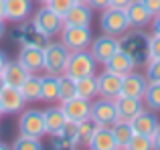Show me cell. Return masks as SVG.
<instances>
[{"label": "cell", "mask_w": 160, "mask_h": 150, "mask_svg": "<svg viewBox=\"0 0 160 150\" xmlns=\"http://www.w3.org/2000/svg\"><path fill=\"white\" fill-rule=\"evenodd\" d=\"M4 32H6V20H2V18H0V39L4 37Z\"/></svg>", "instance_id": "41"}, {"label": "cell", "mask_w": 160, "mask_h": 150, "mask_svg": "<svg viewBox=\"0 0 160 150\" xmlns=\"http://www.w3.org/2000/svg\"><path fill=\"white\" fill-rule=\"evenodd\" d=\"M144 106L152 112H160V83H148L142 98Z\"/></svg>", "instance_id": "28"}, {"label": "cell", "mask_w": 160, "mask_h": 150, "mask_svg": "<svg viewBox=\"0 0 160 150\" xmlns=\"http://www.w3.org/2000/svg\"><path fill=\"white\" fill-rule=\"evenodd\" d=\"M150 27H152V32H154V35H160V12L152 16V20H150Z\"/></svg>", "instance_id": "38"}, {"label": "cell", "mask_w": 160, "mask_h": 150, "mask_svg": "<svg viewBox=\"0 0 160 150\" xmlns=\"http://www.w3.org/2000/svg\"><path fill=\"white\" fill-rule=\"evenodd\" d=\"M14 150H43L45 144L41 142V138H31V136H22L18 134V138L10 144Z\"/></svg>", "instance_id": "29"}, {"label": "cell", "mask_w": 160, "mask_h": 150, "mask_svg": "<svg viewBox=\"0 0 160 150\" xmlns=\"http://www.w3.org/2000/svg\"><path fill=\"white\" fill-rule=\"evenodd\" d=\"M98 77V95L108 99H116L122 93V75L113 73L109 69H103L102 73L95 75Z\"/></svg>", "instance_id": "10"}, {"label": "cell", "mask_w": 160, "mask_h": 150, "mask_svg": "<svg viewBox=\"0 0 160 150\" xmlns=\"http://www.w3.org/2000/svg\"><path fill=\"white\" fill-rule=\"evenodd\" d=\"M2 116H4V110H2V106H0V118H2Z\"/></svg>", "instance_id": "44"}, {"label": "cell", "mask_w": 160, "mask_h": 150, "mask_svg": "<svg viewBox=\"0 0 160 150\" xmlns=\"http://www.w3.org/2000/svg\"><path fill=\"white\" fill-rule=\"evenodd\" d=\"M32 14V0H4V20L20 24Z\"/></svg>", "instance_id": "12"}, {"label": "cell", "mask_w": 160, "mask_h": 150, "mask_svg": "<svg viewBox=\"0 0 160 150\" xmlns=\"http://www.w3.org/2000/svg\"><path fill=\"white\" fill-rule=\"evenodd\" d=\"M43 120H45V134L47 136H57L67 122L61 106H55V103H51V108H47L43 112Z\"/></svg>", "instance_id": "20"}, {"label": "cell", "mask_w": 160, "mask_h": 150, "mask_svg": "<svg viewBox=\"0 0 160 150\" xmlns=\"http://www.w3.org/2000/svg\"><path fill=\"white\" fill-rule=\"evenodd\" d=\"M75 87H77V95L83 99H95L98 98V77L95 73L85 75V77H77L75 79Z\"/></svg>", "instance_id": "25"}, {"label": "cell", "mask_w": 160, "mask_h": 150, "mask_svg": "<svg viewBox=\"0 0 160 150\" xmlns=\"http://www.w3.org/2000/svg\"><path fill=\"white\" fill-rule=\"evenodd\" d=\"M0 18L4 20V0H0Z\"/></svg>", "instance_id": "42"}, {"label": "cell", "mask_w": 160, "mask_h": 150, "mask_svg": "<svg viewBox=\"0 0 160 150\" xmlns=\"http://www.w3.org/2000/svg\"><path fill=\"white\" fill-rule=\"evenodd\" d=\"M124 12H126V18L130 22V28H144L150 24L152 20V12L140 2V0H132L128 6H124Z\"/></svg>", "instance_id": "16"}, {"label": "cell", "mask_w": 160, "mask_h": 150, "mask_svg": "<svg viewBox=\"0 0 160 150\" xmlns=\"http://www.w3.org/2000/svg\"><path fill=\"white\" fill-rule=\"evenodd\" d=\"M136 65H138L136 57H134L128 49H124V47H120L106 61V69H109V71H113V73H120V75H126V73L134 71Z\"/></svg>", "instance_id": "14"}, {"label": "cell", "mask_w": 160, "mask_h": 150, "mask_svg": "<svg viewBox=\"0 0 160 150\" xmlns=\"http://www.w3.org/2000/svg\"><path fill=\"white\" fill-rule=\"evenodd\" d=\"M130 2H132V0H109V6H116V8H124V6H128Z\"/></svg>", "instance_id": "39"}, {"label": "cell", "mask_w": 160, "mask_h": 150, "mask_svg": "<svg viewBox=\"0 0 160 150\" xmlns=\"http://www.w3.org/2000/svg\"><path fill=\"white\" fill-rule=\"evenodd\" d=\"M18 134L31 136V138H45V120L43 112L37 108H24L18 116Z\"/></svg>", "instance_id": "5"}, {"label": "cell", "mask_w": 160, "mask_h": 150, "mask_svg": "<svg viewBox=\"0 0 160 150\" xmlns=\"http://www.w3.org/2000/svg\"><path fill=\"white\" fill-rule=\"evenodd\" d=\"M27 77H28V71L18 63V59H16V61L8 59L6 65H4V69L0 71V79H2V83H4V85H12V87H20Z\"/></svg>", "instance_id": "21"}, {"label": "cell", "mask_w": 160, "mask_h": 150, "mask_svg": "<svg viewBox=\"0 0 160 150\" xmlns=\"http://www.w3.org/2000/svg\"><path fill=\"white\" fill-rule=\"evenodd\" d=\"M18 89L22 93V98L27 99V103L41 102V75L39 73H28V77L22 81V85Z\"/></svg>", "instance_id": "24"}, {"label": "cell", "mask_w": 160, "mask_h": 150, "mask_svg": "<svg viewBox=\"0 0 160 150\" xmlns=\"http://www.w3.org/2000/svg\"><path fill=\"white\" fill-rule=\"evenodd\" d=\"M87 148L91 150H116V140H113L112 128L109 126H95L93 134H91Z\"/></svg>", "instance_id": "22"}, {"label": "cell", "mask_w": 160, "mask_h": 150, "mask_svg": "<svg viewBox=\"0 0 160 150\" xmlns=\"http://www.w3.org/2000/svg\"><path fill=\"white\" fill-rule=\"evenodd\" d=\"M91 10H103V8L109 6V0H87Z\"/></svg>", "instance_id": "36"}, {"label": "cell", "mask_w": 160, "mask_h": 150, "mask_svg": "<svg viewBox=\"0 0 160 150\" xmlns=\"http://www.w3.org/2000/svg\"><path fill=\"white\" fill-rule=\"evenodd\" d=\"M73 4H75V0H49L47 6H51L53 10L57 12V14H61V16H63L71 6H73Z\"/></svg>", "instance_id": "34"}, {"label": "cell", "mask_w": 160, "mask_h": 150, "mask_svg": "<svg viewBox=\"0 0 160 150\" xmlns=\"http://www.w3.org/2000/svg\"><path fill=\"white\" fill-rule=\"evenodd\" d=\"M152 144H150V138L148 136H142V134H132L128 142V148L126 150H150Z\"/></svg>", "instance_id": "33"}, {"label": "cell", "mask_w": 160, "mask_h": 150, "mask_svg": "<svg viewBox=\"0 0 160 150\" xmlns=\"http://www.w3.org/2000/svg\"><path fill=\"white\" fill-rule=\"evenodd\" d=\"M89 118L95 122V126H112V124L118 120V112H116L113 99H108V98L91 99Z\"/></svg>", "instance_id": "7"}, {"label": "cell", "mask_w": 160, "mask_h": 150, "mask_svg": "<svg viewBox=\"0 0 160 150\" xmlns=\"http://www.w3.org/2000/svg\"><path fill=\"white\" fill-rule=\"evenodd\" d=\"M41 102L45 103H57L59 102V77L53 73L41 75Z\"/></svg>", "instance_id": "23"}, {"label": "cell", "mask_w": 160, "mask_h": 150, "mask_svg": "<svg viewBox=\"0 0 160 150\" xmlns=\"http://www.w3.org/2000/svg\"><path fill=\"white\" fill-rule=\"evenodd\" d=\"M150 144H152L154 150H160V124H158L156 130L152 132V136H150Z\"/></svg>", "instance_id": "37"}, {"label": "cell", "mask_w": 160, "mask_h": 150, "mask_svg": "<svg viewBox=\"0 0 160 150\" xmlns=\"http://www.w3.org/2000/svg\"><path fill=\"white\" fill-rule=\"evenodd\" d=\"M59 37H61V43L65 45L69 51H83V49H89L91 41H93L91 27H73V24H63Z\"/></svg>", "instance_id": "4"}, {"label": "cell", "mask_w": 160, "mask_h": 150, "mask_svg": "<svg viewBox=\"0 0 160 150\" xmlns=\"http://www.w3.org/2000/svg\"><path fill=\"white\" fill-rule=\"evenodd\" d=\"M93 20V10L87 2H75L69 10L63 14V22L73 27H89Z\"/></svg>", "instance_id": "18"}, {"label": "cell", "mask_w": 160, "mask_h": 150, "mask_svg": "<svg viewBox=\"0 0 160 150\" xmlns=\"http://www.w3.org/2000/svg\"><path fill=\"white\" fill-rule=\"evenodd\" d=\"M18 63L28 73H41L43 71V47L37 43H24L18 51Z\"/></svg>", "instance_id": "9"}, {"label": "cell", "mask_w": 160, "mask_h": 150, "mask_svg": "<svg viewBox=\"0 0 160 150\" xmlns=\"http://www.w3.org/2000/svg\"><path fill=\"white\" fill-rule=\"evenodd\" d=\"M109 128H112L116 146L118 148H128V142H130V138H132V134H134V130H132V126H130L128 120H116Z\"/></svg>", "instance_id": "26"}, {"label": "cell", "mask_w": 160, "mask_h": 150, "mask_svg": "<svg viewBox=\"0 0 160 150\" xmlns=\"http://www.w3.org/2000/svg\"><path fill=\"white\" fill-rule=\"evenodd\" d=\"M39 4H49V0H37Z\"/></svg>", "instance_id": "43"}, {"label": "cell", "mask_w": 160, "mask_h": 150, "mask_svg": "<svg viewBox=\"0 0 160 150\" xmlns=\"http://www.w3.org/2000/svg\"><path fill=\"white\" fill-rule=\"evenodd\" d=\"M75 2H87V0H75Z\"/></svg>", "instance_id": "45"}, {"label": "cell", "mask_w": 160, "mask_h": 150, "mask_svg": "<svg viewBox=\"0 0 160 150\" xmlns=\"http://www.w3.org/2000/svg\"><path fill=\"white\" fill-rule=\"evenodd\" d=\"M95 59L89 53V49H83V51H69V59L65 65V73L71 75L73 79L77 77H85V75L95 73Z\"/></svg>", "instance_id": "6"}, {"label": "cell", "mask_w": 160, "mask_h": 150, "mask_svg": "<svg viewBox=\"0 0 160 150\" xmlns=\"http://www.w3.org/2000/svg\"><path fill=\"white\" fill-rule=\"evenodd\" d=\"M6 61H8V57H6V53L0 49V71L4 69V65H6Z\"/></svg>", "instance_id": "40"}, {"label": "cell", "mask_w": 160, "mask_h": 150, "mask_svg": "<svg viewBox=\"0 0 160 150\" xmlns=\"http://www.w3.org/2000/svg\"><path fill=\"white\" fill-rule=\"evenodd\" d=\"M2 85H4V83H2V79H0V87H2Z\"/></svg>", "instance_id": "46"}, {"label": "cell", "mask_w": 160, "mask_h": 150, "mask_svg": "<svg viewBox=\"0 0 160 150\" xmlns=\"http://www.w3.org/2000/svg\"><path fill=\"white\" fill-rule=\"evenodd\" d=\"M116 103V112H118V120H132L138 112L144 110V102L140 98H130V95H118L113 99Z\"/></svg>", "instance_id": "19"}, {"label": "cell", "mask_w": 160, "mask_h": 150, "mask_svg": "<svg viewBox=\"0 0 160 150\" xmlns=\"http://www.w3.org/2000/svg\"><path fill=\"white\" fill-rule=\"evenodd\" d=\"M158 124H160L158 116L154 114L152 110H146V108L142 112H138V114L130 120V126H132L134 134H142V136H148V138L158 128Z\"/></svg>", "instance_id": "17"}, {"label": "cell", "mask_w": 160, "mask_h": 150, "mask_svg": "<svg viewBox=\"0 0 160 150\" xmlns=\"http://www.w3.org/2000/svg\"><path fill=\"white\" fill-rule=\"evenodd\" d=\"M0 106H2L4 114H20L27 106V99L22 98L18 87L12 85H2L0 87Z\"/></svg>", "instance_id": "13"}, {"label": "cell", "mask_w": 160, "mask_h": 150, "mask_svg": "<svg viewBox=\"0 0 160 150\" xmlns=\"http://www.w3.org/2000/svg\"><path fill=\"white\" fill-rule=\"evenodd\" d=\"M69 59V49L61 41H51L43 47V71L61 75L65 73V65Z\"/></svg>", "instance_id": "2"}, {"label": "cell", "mask_w": 160, "mask_h": 150, "mask_svg": "<svg viewBox=\"0 0 160 150\" xmlns=\"http://www.w3.org/2000/svg\"><path fill=\"white\" fill-rule=\"evenodd\" d=\"M57 77H59V103L69 99V98H73V95H77L75 79L71 77V75L61 73V75H57Z\"/></svg>", "instance_id": "27"}, {"label": "cell", "mask_w": 160, "mask_h": 150, "mask_svg": "<svg viewBox=\"0 0 160 150\" xmlns=\"http://www.w3.org/2000/svg\"><path fill=\"white\" fill-rule=\"evenodd\" d=\"M120 47H122L120 37L102 35V37H98V39L91 41V45H89V53L93 55L95 63L106 65V61H108L109 57H112V55H113V53H116Z\"/></svg>", "instance_id": "8"}, {"label": "cell", "mask_w": 160, "mask_h": 150, "mask_svg": "<svg viewBox=\"0 0 160 150\" xmlns=\"http://www.w3.org/2000/svg\"><path fill=\"white\" fill-rule=\"evenodd\" d=\"M61 110L65 114V118L69 122H81V120L89 118V112H91V102L89 99H83L79 95H73V98L61 102Z\"/></svg>", "instance_id": "11"}, {"label": "cell", "mask_w": 160, "mask_h": 150, "mask_svg": "<svg viewBox=\"0 0 160 150\" xmlns=\"http://www.w3.org/2000/svg\"><path fill=\"white\" fill-rule=\"evenodd\" d=\"M148 87V79L144 73H138L136 69L126 75H122V93L120 95H130V98H144V91Z\"/></svg>", "instance_id": "15"}, {"label": "cell", "mask_w": 160, "mask_h": 150, "mask_svg": "<svg viewBox=\"0 0 160 150\" xmlns=\"http://www.w3.org/2000/svg\"><path fill=\"white\" fill-rule=\"evenodd\" d=\"M144 75L148 83H160V59H148L146 61Z\"/></svg>", "instance_id": "32"}, {"label": "cell", "mask_w": 160, "mask_h": 150, "mask_svg": "<svg viewBox=\"0 0 160 150\" xmlns=\"http://www.w3.org/2000/svg\"><path fill=\"white\" fill-rule=\"evenodd\" d=\"M31 16H32V31L39 37H43V39H53V37H57L59 32H61L63 24H65L63 22V16L57 14L47 4L37 8Z\"/></svg>", "instance_id": "1"}, {"label": "cell", "mask_w": 160, "mask_h": 150, "mask_svg": "<svg viewBox=\"0 0 160 150\" xmlns=\"http://www.w3.org/2000/svg\"><path fill=\"white\" fill-rule=\"evenodd\" d=\"M99 28L103 35H112V37H124L130 31V22L126 18L124 8H116V6H108L102 10L99 16Z\"/></svg>", "instance_id": "3"}, {"label": "cell", "mask_w": 160, "mask_h": 150, "mask_svg": "<svg viewBox=\"0 0 160 150\" xmlns=\"http://www.w3.org/2000/svg\"><path fill=\"white\" fill-rule=\"evenodd\" d=\"M140 2L144 4L152 14H158V12H160V0H140Z\"/></svg>", "instance_id": "35"}, {"label": "cell", "mask_w": 160, "mask_h": 150, "mask_svg": "<svg viewBox=\"0 0 160 150\" xmlns=\"http://www.w3.org/2000/svg\"><path fill=\"white\" fill-rule=\"evenodd\" d=\"M93 130H95V122L91 118L77 122V144H85L87 146V142H89Z\"/></svg>", "instance_id": "30"}, {"label": "cell", "mask_w": 160, "mask_h": 150, "mask_svg": "<svg viewBox=\"0 0 160 150\" xmlns=\"http://www.w3.org/2000/svg\"><path fill=\"white\" fill-rule=\"evenodd\" d=\"M148 59H160V35L146 37V61Z\"/></svg>", "instance_id": "31"}]
</instances>
